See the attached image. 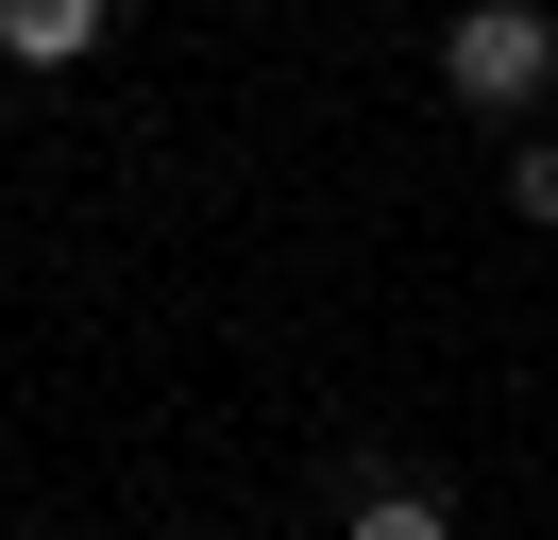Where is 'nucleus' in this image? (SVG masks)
<instances>
[{
    "label": "nucleus",
    "instance_id": "3",
    "mask_svg": "<svg viewBox=\"0 0 558 540\" xmlns=\"http://www.w3.org/2000/svg\"><path fill=\"white\" fill-rule=\"evenodd\" d=\"M339 540H457V524H440L423 490H355V524H339Z\"/></svg>",
    "mask_w": 558,
    "mask_h": 540
},
{
    "label": "nucleus",
    "instance_id": "1",
    "mask_svg": "<svg viewBox=\"0 0 558 540\" xmlns=\"http://www.w3.org/2000/svg\"><path fill=\"white\" fill-rule=\"evenodd\" d=\"M440 85L474 101V119H524V101L558 85V17L542 0H474V17L440 34Z\"/></svg>",
    "mask_w": 558,
    "mask_h": 540
},
{
    "label": "nucleus",
    "instance_id": "2",
    "mask_svg": "<svg viewBox=\"0 0 558 540\" xmlns=\"http://www.w3.org/2000/svg\"><path fill=\"white\" fill-rule=\"evenodd\" d=\"M102 34H119V0H0V51L17 68H85Z\"/></svg>",
    "mask_w": 558,
    "mask_h": 540
},
{
    "label": "nucleus",
    "instance_id": "4",
    "mask_svg": "<svg viewBox=\"0 0 558 540\" xmlns=\"http://www.w3.org/2000/svg\"><path fill=\"white\" fill-rule=\"evenodd\" d=\"M508 202H524V220H558V135H524V152H508Z\"/></svg>",
    "mask_w": 558,
    "mask_h": 540
}]
</instances>
